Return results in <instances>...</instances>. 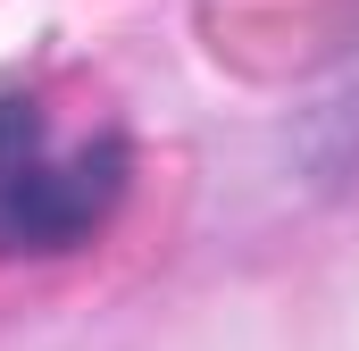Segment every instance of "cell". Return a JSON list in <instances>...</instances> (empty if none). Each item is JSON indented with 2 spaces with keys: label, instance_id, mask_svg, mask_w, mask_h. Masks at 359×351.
Wrapping results in <instances>:
<instances>
[{
  "label": "cell",
  "instance_id": "1",
  "mask_svg": "<svg viewBox=\"0 0 359 351\" xmlns=\"http://www.w3.org/2000/svg\"><path fill=\"white\" fill-rule=\"evenodd\" d=\"M126 134H59L42 100H0V260H59L126 201Z\"/></svg>",
  "mask_w": 359,
  "mask_h": 351
}]
</instances>
